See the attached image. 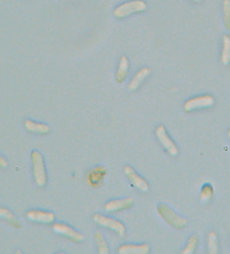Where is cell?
<instances>
[{
    "label": "cell",
    "instance_id": "15",
    "mask_svg": "<svg viewBox=\"0 0 230 254\" xmlns=\"http://www.w3.org/2000/svg\"><path fill=\"white\" fill-rule=\"evenodd\" d=\"M0 218H3L4 221L8 222L10 226H13L14 229H21L22 222L14 213L10 211V209L5 208V207H0Z\"/></svg>",
    "mask_w": 230,
    "mask_h": 254
},
{
    "label": "cell",
    "instance_id": "20",
    "mask_svg": "<svg viewBox=\"0 0 230 254\" xmlns=\"http://www.w3.org/2000/svg\"><path fill=\"white\" fill-rule=\"evenodd\" d=\"M212 195H214V188H212V186L211 184H205V186L202 187V189H201V202H202V203H207V202L212 198Z\"/></svg>",
    "mask_w": 230,
    "mask_h": 254
},
{
    "label": "cell",
    "instance_id": "12",
    "mask_svg": "<svg viewBox=\"0 0 230 254\" xmlns=\"http://www.w3.org/2000/svg\"><path fill=\"white\" fill-rule=\"evenodd\" d=\"M151 252V247L149 244H126L118 249L119 254H149Z\"/></svg>",
    "mask_w": 230,
    "mask_h": 254
},
{
    "label": "cell",
    "instance_id": "3",
    "mask_svg": "<svg viewBox=\"0 0 230 254\" xmlns=\"http://www.w3.org/2000/svg\"><path fill=\"white\" fill-rule=\"evenodd\" d=\"M147 9V4L144 0H131L127 3H123L122 5L117 6L114 9V15L117 18H126L128 15L135 14V13L144 12Z\"/></svg>",
    "mask_w": 230,
    "mask_h": 254
},
{
    "label": "cell",
    "instance_id": "18",
    "mask_svg": "<svg viewBox=\"0 0 230 254\" xmlns=\"http://www.w3.org/2000/svg\"><path fill=\"white\" fill-rule=\"evenodd\" d=\"M95 240H96V244H97V251H99L100 254L110 253V251H109L108 243H106V240H105V238H104V235H102L101 231H96Z\"/></svg>",
    "mask_w": 230,
    "mask_h": 254
},
{
    "label": "cell",
    "instance_id": "14",
    "mask_svg": "<svg viewBox=\"0 0 230 254\" xmlns=\"http://www.w3.org/2000/svg\"><path fill=\"white\" fill-rule=\"evenodd\" d=\"M129 66H131V63H129L128 58L126 55H123L120 58L119 65H118L117 69V74H115V79H117L118 83H123V82L126 81V78L129 72Z\"/></svg>",
    "mask_w": 230,
    "mask_h": 254
},
{
    "label": "cell",
    "instance_id": "4",
    "mask_svg": "<svg viewBox=\"0 0 230 254\" xmlns=\"http://www.w3.org/2000/svg\"><path fill=\"white\" fill-rule=\"evenodd\" d=\"M93 221L97 225L102 227H108L110 230H113L114 233H117L120 238H124L126 236V226L119 221V220H115V218L106 217L104 215H100V213H96L93 215Z\"/></svg>",
    "mask_w": 230,
    "mask_h": 254
},
{
    "label": "cell",
    "instance_id": "17",
    "mask_svg": "<svg viewBox=\"0 0 230 254\" xmlns=\"http://www.w3.org/2000/svg\"><path fill=\"white\" fill-rule=\"evenodd\" d=\"M221 63L224 65L230 64V36H223V51H221Z\"/></svg>",
    "mask_w": 230,
    "mask_h": 254
},
{
    "label": "cell",
    "instance_id": "11",
    "mask_svg": "<svg viewBox=\"0 0 230 254\" xmlns=\"http://www.w3.org/2000/svg\"><path fill=\"white\" fill-rule=\"evenodd\" d=\"M133 204V198H124V199H114L105 204V211L106 212H118V211H124V209L131 208Z\"/></svg>",
    "mask_w": 230,
    "mask_h": 254
},
{
    "label": "cell",
    "instance_id": "22",
    "mask_svg": "<svg viewBox=\"0 0 230 254\" xmlns=\"http://www.w3.org/2000/svg\"><path fill=\"white\" fill-rule=\"evenodd\" d=\"M223 19L228 31H230V0L223 1Z\"/></svg>",
    "mask_w": 230,
    "mask_h": 254
},
{
    "label": "cell",
    "instance_id": "6",
    "mask_svg": "<svg viewBox=\"0 0 230 254\" xmlns=\"http://www.w3.org/2000/svg\"><path fill=\"white\" fill-rule=\"evenodd\" d=\"M156 137H157L158 142L161 143V146L164 147L169 155L174 156V157L178 156V153H179V148H178V146L174 143L173 139L169 137V134H167L166 129H165L164 126H158L157 128H156Z\"/></svg>",
    "mask_w": 230,
    "mask_h": 254
},
{
    "label": "cell",
    "instance_id": "9",
    "mask_svg": "<svg viewBox=\"0 0 230 254\" xmlns=\"http://www.w3.org/2000/svg\"><path fill=\"white\" fill-rule=\"evenodd\" d=\"M27 218L32 222L39 224H53L55 221V215L48 211H40V209H31L27 212Z\"/></svg>",
    "mask_w": 230,
    "mask_h": 254
},
{
    "label": "cell",
    "instance_id": "2",
    "mask_svg": "<svg viewBox=\"0 0 230 254\" xmlns=\"http://www.w3.org/2000/svg\"><path fill=\"white\" fill-rule=\"evenodd\" d=\"M31 161H32L33 168V177H35V182L40 188L46 186L48 183V175H46L45 162H44V157L39 151H32L31 153Z\"/></svg>",
    "mask_w": 230,
    "mask_h": 254
},
{
    "label": "cell",
    "instance_id": "7",
    "mask_svg": "<svg viewBox=\"0 0 230 254\" xmlns=\"http://www.w3.org/2000/svg\"><path fill=\"white\" fill-rule=\"evenodd\" d=\"M124 174H126L127 179L131 182V184L135 187L136 189H138L140 191H144V193H147V191H149V183H147L144 178L140 177V175L135 171V169L131 168V166H126V168H124Z\"/></svg>",
    "mask_w": 230,
    "mask_h": 254
},
{
    "label": "cell",
    "instance_id": "5",
    "mask_svg": "<svg viewBox=\"0 0 230 254\" xmlns=\"http://www.w3.org/2000/svg\"><path fill=\"white\" fill-rule=\"evenodd\" d=\"M215 104V97L211 95H203V96H198V97H193V99L188 100V101H185L184 106V111L189 113V111H194V110H200V109H207L214 106Z\"/></svg>",
    "mask_w": 230,
    "mask_h": 254
},
{
    "label": "cell",
    "instance_id": "1",
    "mask_svg": "<svg viewBox=\"0 0 230 254\" xmlns=\"http://www.w3.org/2000/svg\"><path fill=\"white\" fill-rule=\"evenodd\" d=\"M157 213L167 225H170L171 227H174L176 230H182V229H184V227L187 226V224H188L184 217L178 215L174 209H171L170 207L166 206V204L164 203L158 204L157 206Z\"/></svg>",
    "mask_w": 230,
    "mask_h": 254
},
{
    "label": "cell",
    "instance_id": "16",
    "mask_svg": "<svg viewBox=\"0 0 230 254\" xmlns=\"http://www.w3.org/2000/svg\"><path fill=\"white\" fill-rule=\"evenodd\" d=\"M24 128L27 129L28 132L36 133V134H48L50 132V127L49 126L42 124V123L32 122L30 119L24 120Z\"/></svg>",
    "mask_w": 230,
    "mask_h": 254
},
{
    "label": "cell",
    "instance_id": "19",
    "mask_svg": "<svg viewBox=\"0 0 230 254\" xmlns=\"http://www.w3.org/2000/svg\"><path fill=\"white\" fill-rule=\"evenodd\" d=\"M207 244H209V253L218 254L219 253V242L218 235L215 231H210L209 238H207Z\"/></svg>",
    "mask_w": 230,
    "mask_h": 254
},
{
    "label": "cell",
    "instance_id": "10",
    "mask_svg": "<svg viewBox=\"0 0 230 254\" xmlns=\"http://www.w3.org/2000/svg\"><path fill=\"white\" fill-rule=\"evenodd\" d=\"M106 173H108V170H106L105 166H96V168H93L92 170H90L88 174H87V182H88L91 187H95V188L96 187H100L102 182H104Z\"/></svg>",
    "mask_w": 230,
    "mask_h": 254
},
{
    "label": "cell",
    "instance_id": "25",
    "mask_svg": "<svg viewBox=\"0 0 230 254\" xmlns=\"http://www.w3.org/2000/svg\"><path fill=\"white\" fill-rule=\"evenodd\" d=\"M193 1H201V0H193Z\"/></svg>",
    "mask_w": 230,
    "mask_h": 254
},
{
    "label": "cell",
    "instance_id": "8",
    "mask_svg": "<svg viewBox=\"0 0 230 254\" xmlns=\"http://www.w3.org/2000/svg\"><path fill=\"white\" fill-rule=\"evenodd\" d=\"M54 231L57 234H60V235L66 236V238H68L69 240H72V242H76V243H81L84 240V236L82 235L81 233H78V231H76L73 227L68 226V225H64V224H55L54 225Z\"/></svg>",
    "mask_w": 230,
    "mask_h": 254
},
{
    "label": "cell",
    "instance_id": "23",
    "mask_svg": "<svg viewBox=\"0 0 230 254\" xmlns=\"http://www.w3.org/2000/svg\"><path fill=\"white\" fill-rule=\"evenodd\" d=\"M6 168H8V161H6L5 157L0 153V169H6Z\"/></svg>",
    "mask_w": 230,
    "mask_h": 254
},
{
    "label": "cell",
    "instance_id": "13",
    "mask_svg": "<svg viewBox=\"0 0 230 254\" xmlns=\"http://www.w3.org/2000/svg\"><path fill=\"white\" fill-rule=\"evenodd\" d=\"M150 74H151V69L150 68L140 69V70H138V72L135 74V77L132 78L131 83H129V86H128V90L131 91V92H133V91L137 90L138 87H140L141 84L146 81L147 77H150Z\"/></svg>",
    "mask_w": 230,
    "mask_h": 254
},
{
    "label": "cell",
    "instance_id": "24",
    "mask_svg": "<svg viewBox=\"0 0 230 254\" xmlns=\"http://www.w3.org/2000/svg\"><path fill=\"white\" fill-rule=\"evenodd\" d=\"M228 138H229V141H230V129L228 130Z\"/></svg>",
    "mask_w": 230,
    "mask_h": 254
},
{
    "label": "cell",
    "instance_id": "21",
    "mask_svg": "<svg viewBox=\"0 0 230 254\" xmlns=\"http://www.w3.org/2000/svg\"><path fill=\"white\" fill-rule=\"evenodd\" d=\"M198 245V236L197 235H192L188 240V244L185 245V248L183 249L182 253L183 254H192L196 252Z\"/></svg>",
    "mask_w": 230,
    "mask_h": 254
}]
</instances>
